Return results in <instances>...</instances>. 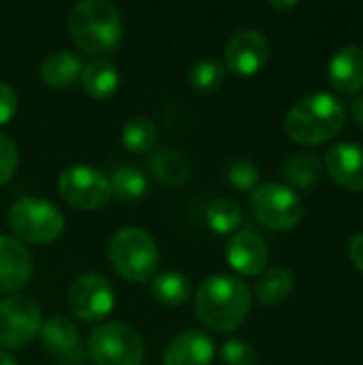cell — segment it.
Listing matches in <instances>:
<instances>
[{"label": "cell", "mask_w": 363, "mask_h": 365, "mask_svg": "<svg viewBox=\"0 0 363 365\" xmlns=\"http://www.w3.org/2000/svg\"><path fill=\"white\" fill-rule=\"evenodd\" d=\"M329 178L347 188V190H363V145L342 141L329 148L323 160Z\"/></svg>", "instance_id": "13"}, {"label": "cell", "mask_w": 363, "mask_h": 365, "mask_svg": "<svg viewBox=\"0 0 363 365\" xmlns=\"http://www.w3.org/2000/svg\"><path fill=\"white\" fill-rule=\"evenodd\" d=\"M190 295V282L180 272H165L152 278V297L163 306H180Z\"/></svg>", "instance_id": "23"}, {"label": "cell", "mask_w": 363, "mask_h": 365, "mask_svg": "<svg viewBox=\"0 0 363 365\" xmlns=\"http://www.w3.org/2000/svg\"><path fill=\"white\" fill-rule=\"evenodd\" d=\"M156 137H158V130H156V124L148 118H131L124 122L122 126V133H120V139L124 143L126 150L131 152H137V154H143L148 150L154 148L156 143Z\"/></svg>", "instance_id": "24"}, {"label": "cell", "mask_w": 363, "mask_h": 365, "mask_svg": "<svg viewBox=\"0 0 363 365\" xmlns=\"http://www.w3.org/2000/svg\"><path fill=\"white\" fill-rule=\"evenodd\" d=\"M225 255L229 265L244 276H259L265 265H267V257H270V248L265 244V240L250 231H237L225 246Z\"/></svg>", "instance_id": "12"}, {"label": "cell", "mask_w": 363, "mask_h": 365, "mask_svg": "<svg viewBox=\"0 0 363 365\" xmlns=\"http://www.w3.org/2000/svg\"><path fill=\"white\" fill-rule=\"evenodd\" d=\"M208 225L216 231V233H231L242 225L244 212L240 207L237 201L229 199V197H216L210 205H208Z\"/></svg>", "instance_id": "26"}, {"label": "cell", "mask_w": 363, "mask_h": 365, "mask_svg": "<svg viewBox=\"0 0 363 365\" xmlns=\"http://www.w3.org/2000/svg\"><path fill=\"white\" fill-rule=\"evenodd\" d=\"M116 304V293L111 282L98 274L79 276L68 291V308L81 321H101L105 319Z\"/></svg>", "instance_id": "10"}, {"label": "cell", "mask_w": 363, "mask_h": 365, "mask_svg": "<svg viewBox=\"0 0 363 365\" xmlns=\"http://www.w3.org/2000/svg\"><path fill=\"white\" fill-rule=\"evenodd\" d=\"M109 186H111V197L120 201H135L145 195L148 180L137 167H118L109 178Z\"/></svg>", "instance_id": "25"}, {"label": "cell", "mask_w": 363, "mask_h": 365, "mask_svg": "<svg viewBox=\"0 0 363 365\" xmlns=\"http://www.w3.org/2000/svg\"><path fill=\"white\" fill-rule=\"evenodd\" d=\"M83 62L77 53L68 49L51 51L41 64V77L51 88H68L81 77Z\"/></svg>", "instance_id": "19"}, {"label": "cell", "mask_w": 363, "mask_h": 365, "mask_svg": "<svg viewBox=\"0 0 363 365\" xmlns=\"http://www.w3.org/2000/svg\"><path fill=\"white\" fill-rule=\"evenodd\" d=\"M351 111H353V120L363 128V94L355 96V101L351 105Z\"/></svg>", "instance_id": "33"}, {"label": "cell", "mask_w": 363, "mask_h": 365, "mask_svg": "<svg viewBox=\"0 0 363 365\" xmlns=\"http://www.w3.org/2000/svg\"><path fill=\"white\" fill-rule=\"evenodd\" d=\"M250 289L235 276L214 274L195 295V312L203 325L218 334L237 329L250 312Z\"/></svg>", "instance_id": "1"}, {"label": "cell", "mask_w": 363, "mask_h": 365, "mask_svg": "<svg viewBox=\"0 0 363 365\" xmlns=\"http://www.w3.org/2000/svg\"><path fill=\"white\" fill-rule=\"evenodd\" d=\"M41 310L21 295H11L0 302V346L9 351L24 349L41 331Z\"/></svg>", "instance_id": "9"}, {"label": "cell", "mask_w": 363, "mask_h": 365, "mask_svg": "<svg viewBox=\"0 0 363 365\" xmlns=\"http://www.w3.org/2000/svg\"><path fill=\"white\" fill-rule=\"evenodd\" d=\"M30 276L32 257L28 248L11 235H0V293L19 291Z\"/></svg>", "instance_id": "14"}, {"label": "cell", "mask_w": 363, "mask_h": 365, "mask_svg": "<svg viewBox=\"0 0 363 365\" xmlns=\"http://www.w3.org/2000/svg\"><path fill=\"white\" fill-rule=\"evenodd\" d=\"M293 287H295V280H293V274L289 269H285V267H270V269H263L259 274L255 293H257L261 304L278 306L285 299H289V295L293 293Z\"/></svg>", "instance_id": "21"}, {"label": "cell", "mask_w": 363, "mask_h": 365, "mask_svg": "<svg viewBox=\"0 0 363 365\" xmlns=\"http://www.w3.org/2000/svg\"><path fill=\"white\" fill-rule=\"evenodd\" d=\"M349 257L353 265L363 274V233H357L349 244Z\"/></svg>", "instance_id": "32"}, {"label": "cell", "mask_w": 363, "mask_h": 365, "mask_svg": "<svg viewBox=\"0 0 363 365\" xmlns=\"http://www.w3.org/2000/svg\"><path fill=\"white\" fill-rule=\"evenodd\" d=\"M270 4H272L274 9H280V11H289V9L297 6V2H295V0H289V2H276V0H274V2H270Z\"/></svg>", "instance_id": "34"}, {"label": "cell", "mask_w": 363, "mask_h": 365, "mask_svg": "<svg viewBox=\"0 0 363 365\" xmlns=\"http://www.w3.org/2000/svg\"><path fill=\"white\" fill-rule=\"evenodd\" d=\"M68 32L79 49L107 53L120 45L122 17L109 0H81L68 15Z\"/></svg>", "instance_id": "3"}, {"label": "cell", "mask_w": 363, "mask_h": 365, "mask_svg": "<svg viewBox=\"0 0 363 365\" xmlns=\"http://www.w3.org/2000/svg\"><path fill=\"white\" fill-rule=\"evenodd\" d=\"M225 64H220L218 60H199L188 68V83L199 90V92H216L223 83H225Z\"/></svg>", "instance_id": "27"}, {"label": "cell", "mask_w": 363, "mask_h": 365, "mask_svg": "<svg viewBox=\"0 0 363 365\" xmlns=\"http://www.w3.org/2000/svg\"><path fill=\"white\" fill-rule=\"evenodd\" d=\"M220 359L227 365H257L259 355L255 351L252 344H248L246 340L233 338L227 340L220 349Z\"/></svg>", "instance_id": "29"}, {"label": "cell", "mask_w": 363, "mask_h": 365, "mask_svg": "<svg viewBox=\"0 0 363 365\" xmlns=\"http://www.w3.org/2000/svg\"><path fill=\"white\" fill-rule=\"evenodd\" d=\"M62 199L77 210H98L111 197L109 178L92 165L66 167L58 178Z\"/></svg>", "instance_id": "8"}, {"label": "cell", "mask_w": 363, "mask_h": 365, "mask_svg": "<svg viewBox=\"0 0 363 365\" xmlns=\"http://www.w3.org/2000/svg\"><path fill=\"white\" fill-rule=\"evenodd\" d=\"M347 122V109L329 92H315L300 98L285 118L287 135L302 145H319L336 137Z\"/></svg>", "instance_id": "2"}, {"label": "cell", "mask_w": 363, "mask_h": 365, "mask_svg": "<svg viewBox=\"0 0 363 365\" xmlns=\"http://www.w3.org/2000/svg\"><path fill=\"white\" fill-rule=\"evenodd\" d=\"M17 163H19V154H17L15 143L6 135H0V184L13 178Z\"/></svg>", "instance_id": "30"}, {"label": "cell", "mask_w": 363, "mask_h": 365, "mask_svg": "<svg viewBox=\"0 0 363 365\" xmlns=\"http://www.w3.org/2000/svg\"><path fill=\"white\" fill-rule=\"evenodd\" d=\"M17 107H19V101H17L15 90L9 83L0 81V126L13 120V115L17 113Z\"/></svg>", "instance_id": "31"}, {"label": "cell", "mask_w": 363, "mask_h": 365, "mask_svg": "<svg viewBox=\"0 0 363 365\" xmlns=\"http://www.w3.org/2000/svg\"><path fill=\"white\" fill-rule=\"evenodd\" d=\"M9 227L13 233L30 244H49L60 237L64 229L62 212L43 197L15 199L9 210Z\"/></svg>", "instance_id": "5"}, {"label": "cell", "mask_w": 363, "mask_h": 365, "mask_svg": "<svg viewBox=\"0 0 363 365\" xmlns=\"http://www.w3.org/2000/svg\"><path fill=\"white\" fill-rule=\"evenodd\" d=\"M81 86H83V92L90 94L92 98H109L118 86H120V71L118 66L107 60V58H94L92 62L83 64V71H81Z\"/></svg>", "instance_id": "18"}, {"label": "cell", "mask_w": 363, "mask_h": 365, "mask_svg": "<svg viewBox=\"0 0 363 365\" xmlns=\"http://www.w3.org/2000/svg\"><path fill=\"white\" fill-rule=\"evenodd\" d=\"M270 60V41L263 32L244 28L237 30L225 47V64L231 73L250 77L257 75Z\"/></svg>", "instance_id": "11"}, {"label": "cell", "mask_w": 363, "mask_h": 365, "mask_svg": "<svg viewBox=\"0 0 363 365\" xmlns=\"http://www.w3.org/2000/svg\"><path fill=\"white\" fill-rule=\"evenodd\" d=\"M109 259L116 272L131 282H148L158 269V248L154 240L137 229H120L109 244Z\"/></svg>", "instance_id": "4"}, {"label": "cell", "mask_w": 363, "mask_h": 365, "mask_svg": "<svg viewBox=\"0 0 363 365\" xmlns=\"http://www.w3.org/2000/svg\"><path fill=\"white\" fill-rule=\"evenodd\" d=\"M327 79L342 94L359 92L363 88V47L347 45L336 51L327 68Z\"/></svg>", "instance_id": "17"}, {"label": "cell", "mask_w": 363, "mask_h": 365, "mask_svg": "<svg viewBox=\"0 0 363 365\" xmlns=\"http://www.w3.org/2000/svg\"><path fill=\"white\" fill-rule=\"evenodd\" d=\"M250 210L255 218L274 231L295 229L304 218V203L300 195L282 184H259L250 192Z\"/></svg>", "instance_id": "6"}, {"label": "cell", "mask_w": 363, "mask_h": 365, "mask_svg": "<svg viewBox=\"0 0 363 365\" xmlns=\"http://www.w3.org/2000/svg\"><path fill=\"white\" fill-rule=\"evenodd\" d=\"M41 340L45 344V349L68 361V364H79L83 357V349H81V338L77 327L73 325L71 319L66 317H51L41 325Z\"/></svg>", "instance_id": "16"}, {"label": "cell", "mask_w": 363, "mask_h": 365, "mask_svg": "<svg viewBox=\"0 0 363 365\" xmlns=\"http://www.w3.org/2000/svg\"><path fill=\"white\" fill-rule=\"evenodd\" d=\"M285 180L300 190H310L321 182L323 160L315 152H297L282 167Z\"/></svg>", "instance_id": "20"}, {"label": "cell", "mask_w": 363, "mask_h": 365, "mask_svg": "<svg viewBox=\"0 0 363 365\" xmlns=\"http://www.w3.org/2000/svg\"><path fill=\"white\" fill-rule=\"evenodd\" d=\"M227 180L237 190H252L259 186V167L248 158H235L227 167Z\"/></svg>", "instance_id": "28"}, {"label": "cell", "mask_w": 363, "mask_h": 365, "mask_svg": "<svg viewBox=\"0 0 363 365\" xmlns=\"http://www.w3.org/2000/svg\"><path fill=\"white\" fill-rule=\"evenodd\" d=\"M0 365H17V361H15L9 353L0 351Z\"/></svg>", "instance_id": "35"}, {"label": "cell", "mask_w": 363, "mask_h": 365, "mask_svg": "<svg viewBox=\"0 0 363 365\" xmlns=\"http://www.w3.org/2000/svg\"><path fill=\"white\" fill-rule=\"evenodd\" d=\"M88 355L96 365H141L143 340L124 323L98 325L88 340Z\"/></svg>", "instance_id": "7"}, {"label": "cell", "mask_w": 363, "mask_h": 365, "mask_svg": "<svg viewBox=\"0 0 363 365\" xmlns=\"http://www.w3.org/2000/svg\"><path fill=\"white\" fill-rule=\"evenodd\" d=\"M152 175L167 186H180L190 175V163L180 150H160L150 158Z\"/></svg>", "instance_id": "22"}, {"label": "cell", "mask_w": 363, "mask_h": 365, "mask_svg": "<svg viewBox=\"0 0 363 365\" xmlns=\"http://www.w3.org/2000/svg\"><path fill=\"white\" fill-rule=\"evenodd\" d=\"M214 340L199 331L186 329L178 334L165 351V365H212L214 359Z\"/></svg>", "instance_id": "15"}]
</instances>
